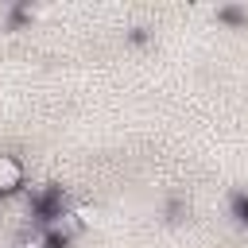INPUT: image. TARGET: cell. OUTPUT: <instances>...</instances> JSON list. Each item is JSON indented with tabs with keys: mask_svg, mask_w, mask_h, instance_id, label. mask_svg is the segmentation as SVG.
<instances>
[{
	"mask_svg": "<svg viewBox=\"0 0 248 248\" xmlns=\"http://www.w3.org/2000/svg\"><path fill=\"white\" fill-rule=\"evenodd\" d=\"M39 229H43L46 244H66V240H74L81 232V213H74V209H50Z\"/></svg>",
	"mask_w": 248,
	"mask_h": 248,
	"instance_id": "6da1fadb",
	"label": "cell"
},
{
	"mask_svg": "<svg viewBox=\"0 0 248 248\" xmlns=\"http://www.w3.org/2000/svg\"><path fill=\"white\" fill-rule=\"evenodd\" d=\"M27 182V170L16 155H0V198H16Z\"/></svg>",
	"mask_w": 248,
	"mask_h": 248,
	"instance_id": "7a4b0ae2",
	"label": "cell"
}]
</instances>
